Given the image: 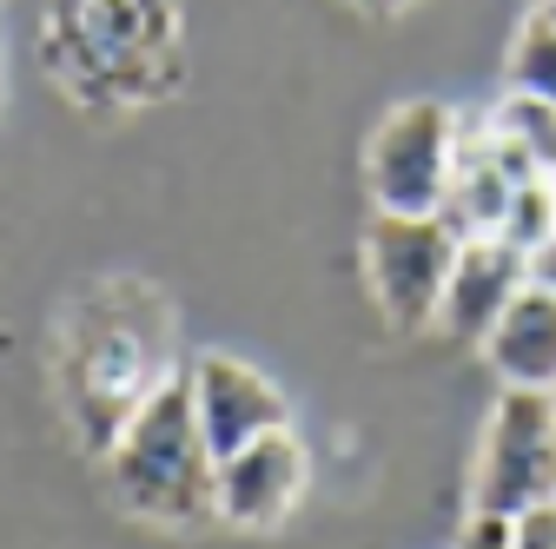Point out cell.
I'll use <instances>...</instances> for the list:
<instances>
[{
  "mask_svg": "<svg viewBox=\"0 0 556 549\" xmlns=\"http://www.w3.org/2000/svg\"><path fill=\"white\" fill-rule=\"evenodd\" d=\"M106 490L126 516L153 529H205L219 523V450L205 444L186 371L160 384L126 418L106 450Z\"/></svg>",
  "mask_w": 556,
  "mask_h": 549,
  "instance_id": "1",
  "label": "cell"
},
{
  "mask_svg": "<svg viewBox=\"0 0 556 549\" xmlns=\"http://www.w3.org/2000/svg\"><path fill=\"white\" fill-rule=\"evenodd\" d=\"M536 503H556V397L549 391H510L491 404V424L470 470V510L523 516Z\"/></svg>",
  "mask_w": 556,
  "mask_h": 549,
  "instance_id": "2",
  "label": "cell"
},
{
  "mask_svg": "<svg viewBox=\"0 0 556 549\" xmlns=\"http://www.w3.org/2000/svg\"><path fill=\"white\" fill-rule=\"evenodd\" d=\"M464 126L438 100H404L378 119L365 146V192L378 213H438L457 173Z\"/></svg>",
  "mask_w": 556,
  "mask_h": 549,
  "instance_id": "3",
  "label": "cell"
},
{
  "mask_svg": "<svg viewBox=\"0 0 556 549\" xmlns=\"http://www.w3.org/2000/svg\"><path fill=\"white\" fill-rule=\"evenodd\" d=\"M457 252H464V239L444 226V213H378L365 226V285H371L378 311L397 331L438 324Z\"/></svg>",
  "mask_w": 556,
  "mask_h": 549,
  "instance_id": "4",
  "label": "cell"
},
{
  "mask_svg": "<svg viewBox=\"0 0 556 549\" xmlns=\"http://www.w3.org/2000/svg\"><path fill=\"white\" fill-rule=\"evenodd\" d=\"M186 391H192V410H199V431L205 444H213L219 457L271 437V431H286L292 424V410H286V391H278L265 371H252L245 358L232 352H205L186 365Z\"/></svg>",
  "mask_w": 556,
  "mask_h": 549,
  "instance_id": "5",
  "label": "cell"
},
{
  "mask_svg": "<svg viewBox=\"0 0 556 549\" xmlns=\"http://www.w3.org/2000/svg\"><path fill=\"white\" fill-rule=\"evenodd\" d=\"M305 476H312V463L292 431H271V437L219 457V523L226 529H278L299 510Z\"/></svg>",
  "mask_w": 556,
  "mask_h": 549,
  "instance_id": "6",
  "label": "cell"
},
{
  "mask_svg": "<svg viewBox=\"0 0 556 549\" xmlns=\"http://www.w3.org/2000/svg\"><path fill=\"white\" fill-rule=\"evenodd\" d=\"M530 285V258L510 239H464L457 265H451V285L438 305V331L457 337V345H483L491 324L517 305V292Z\"/></svg>",
  "mask_w": 556,
  "mask_h": 549,
  "instance_id": "7",
  "label": "cell"
},
{
  "mask_svg": "<svg viewBox=\"0 0 556 549\" xmlns=\"http://www.w3.org/2000/svg\"><path fill=\"white\" fill-rule=\"evenodd\" d=\"M477 352L510 391H556V292L530 279Z\"/></svg>",
  "mask_w": 556,
  "mask_h": 549,
  "instance_id": "8",
  "label": "cell"
},
{
  "mask_svg": "<svg viewBox=\"0 0 556 549\" xmlns=\"http://www.w3.org/2000/svg\"><path fill=\"white\" fill-rule=\"evenodd\" d=\"M530 186L517 179L497 146H491V132H464V146H457V173H451V192H444V226L457 239H497L504 232V213H510V192Z\"/></svg>",
  "mask_w": 556,
  "mask_h": 549,
  "instance_id": "9",
  "label": "cell"
},
{
  "mask_svg": "<svg viewBox=\"0 0 556 549\" xmlns=\"http://www.w3.org/2000/svg\"><path fill=\"white\" fill-rule=\"evenodd\" d=\"M491 132H504L510 146H523L536 159V173L556 179V106L536 93H504V106L491 113Z\"/></svg>",
  "mask_w": 556,
  "mask_h": 549,
  "instance_id": "10",
  "label": "cell"
},
{
  "mask_svg": "<svg viewBox=\"0 0 556 549\" xmlns=\"http://www.w3.org/2000/svg\"><path fill=\"white\" fill-rule=\"evenodd\" d=\"M510 93H536L556 106V21L530 14L510 40Z\"/></svg>",
  "mask_w": 556,
  "mask_h": 549,
  "instance_id": "11",
  "label": "cell"
},
{
  "mask_svg": "<svg viewBox=\"0 0 556 549\" xmlns=\"http://www.w3.org/2000/svg\"><path fill=\"white\" fill-rule=\"evenodd\" d=\"M497 239H510L523 258L556 239V179H530V186L510 192V213H504V232Z\"/></svg>",
  "mask_w": 556,
  "mask_h": 549,
  "instance_id": "12",
  "label": "cell"
},
{
  "mask_svg": "<svg viewBox=\"0 0 556 549\" xmlns=\"http://www.w3.org/2000/svg\"><path fill=\"white\" fill-rule=\"evenodd\" d=\"M457 549H517V536H510V516H497V510H470V523H464Z\"/></svg>",
  "mask_w": 556,
  "mask_h": 549,
  "instance_id": "13",
  "label": "cell"
},
{
  "mask_svg": "<svg viewBox=\"0 0 556 549\" xmlns=\"http://www.w3.org/2000/svg\"><path fill=\"white\" fill-rule=\"evenodd\" d=\"M510 536H517V549H556V503H536V510L510 516Z\"/></svg>",
  "mask_w": 556,
  "mask_h": 549,
  "instance_id": "14",
  "label": "cell"
},
{
  "mask_svg": "<svg viewBox=\"0 0 556 549\" xmlns=\"http://www.w3.org/2000/svg\"><path fill=\"white\" fill-rule=\"evenodd\" d=\"M530 279H536V285H549V292H556V239H549V245H543V252H530Z\"/></svg>",
  "mask_w": 556,
  "mask_h": 549,
  "instance_id": "15",
  "label": "cell"
},
{
  "mask_svg": "<svg viewBox=\"0 0 556 549\" xmlns=\"http://www.w3.org/2000/svg\"><path fill=\"white\" fill-rule=\"evenodd\" d=\"M536 14H543V21H556V0H536Z\"/></svg>",
  "mask_w": 556,
  "mask_h": 549,
  "instance_id": "16",
  "label": "cell"
},
{
  "mask_svg": "<svg viewBox=\"0 0 556 549\" xmlns=\"http://www.w3.org/2000/svg\"><path fill=\"white\" fill-rule=\"evenodd\" d=\"M365 8H397V0H365Z\"/></svg>",
  "mask_w": 556,
  "mask_h": 549,
  "instance_id": "17",
  "label": "cell"
},
{
  "mask_svg": "<svg viewBox=\"0 0 556 549\" xmlns=\"http://www.w3.org/2000/svg\"><path fill=\"white\" fill-rule=\"evenodd\" d=\"M549 397H556V391H549Z\"/></svg>",
  "mask_w": 556,
  "mask_h": 549,
  "instance_id": "18",
  "label": "cell"
}]
</instances>
